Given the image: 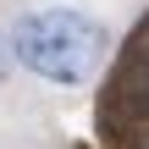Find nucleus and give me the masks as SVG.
<instances>
[{"label":"nucleus","mask_w":149,"mask_h":149,"mask_svg":"<svg viewBox=\"0 0 149 149\" xmlns=\"http://www.w3.org/2000/svg\"><path fill=\"white\" fill-rule=\"evenodd\" d=\"M6 55H11V39H0V66H6Z\"/></svg>","instance_id":"3"},{"label":"nucleus","mask_w":149,"mask_h":149,"mask_svg":"<svg viewBox=\"0 0 149 149\" xmlns=\"http://www.w3.org/2000/svg\"><path fill=\"white\" fill-rule=\"evenodd\" d=\"M127 100H133L138 111H149V55L133 66V72H127Z\"/></svg>","instance_id":"2"},{"label":"nucleus","mask_w":149,"mask_h":149,"mask_svg":"<svg viewBox=\"0 0 149 149\" xmlns=\"http://www.w3.org/2000/svg\"><path fill=\"white\" fill-rule=\"evenodd\" d=\"M100 50H105V28H100L94 17L72 11V6L28 11V17L11 28V55H17L33 77L61 83V88L83 83V77L94 72Z\"/></svg>","instance_id":"1"},{"label":"nucleus","mask_w":149,"mask_h":149,"mask_svg":"<svg viewBox=\"0 0 149 149\" xmlns=\"http://www.w3.org/2000/svg\"><path fill=\"white\" fill-rule=\"evenodd\" d=\"M133 149H149V138H138V144H133Z\"/></svg>","instance_id":"4"}]
</instances>
